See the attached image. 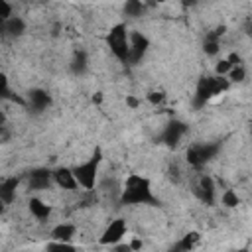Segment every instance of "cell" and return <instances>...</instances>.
<instances>
[{
    "label": "cell",
    "mask_w": 252,
    "mask_h": 252,
    "mask_svg": "<svg viewBox=\"0 0 252 252\" xmlns=\"http://www.w3.org/2000/svg\"><path fill=\"white\" fill-rule=\"evenodd\" d=\"M228 79L226 77H203L199 83H197V91H195V106H203L209 98L224 93L228 89Z\"/></svg>",
    "instance_id": "obj_3"
},
{
    "label": "cell",
    "mask_w": 252,
    "mask_h": 252,
    "mask_svg": "<svg viewBox=\"0 0 252 252\" xmlns=\"http://www.w3.org/2000/svg\"><path fill=\"white\" fill-rule=\"evenodd\" d=\"M24 30H26V24L18 16H12L4 22V33H8V35H20Z\"/></svg>",
    "instance_id": "obj_16"
},
{
    "label": "cell",
    "mask_w": 252,
    "mask_h": 252,
    "mask_svg": "<svg viewBox=\"0 0 252 252\" xmlns=\"http://www.w3.org/2000/svg\"><path fill=\"white\" fill-rule=\"evenodd\" d=\"M73 236H75V226L69 222H61V224L53 226V230H51L53 242H71Z\"/></svg>",
    "instance_id": "obj_13"
},
{
    "label": "cell",
    "mask_w": 252,
    "mask_h": 252,
    "mask_svg": "<svg viewBox=\"0 0 252 252\" xmlns=\"http://www.w3.org/2000/svg\"><path fill=\"white\" fill-rule=\"evenodd\" d=\"M220 201H222V205H224V207H236V205L240 203V199H238L236 191H232V189H226V191L222 193Z\"/></svg>",
    "instance_id": "obj_19"
},
{
    "label": "cell",
    "mask_w": 252,
    "mask_h": 252,
    "mask_svg": "<svg viewBox=\"0 0 252 252\" xmlns=\"http://www.w3.org/2000/svg\"><path fill=\"white\" fill-rule=\"evenodd\" d=\"M120 203L122 205H154L156 197L152 193L150 179L140 173H130L124 179V185L120 191Z\"/></svg>",
    "instance_id": "obj_1"
},
{
    "label": "cell",
    "mask_w": 252,
    "mask_h": 252,
    "mask_svg": "<svg viewBox=\"0 0 252 252\" xmlns=\"http://www.w3.org/2000/svg\"><path fill=\"white\" fill-rule=\"evenodd\" d=\"M128 232V226H126V220L124 219H114L108 222V226L102 230L98 242L104 244V246H116L122 242V238L126 236Z\"/></svg>",
    "instance_id": "obj_5"
},
{
    "label": "cell",
    "mask_w": 252,
    "mask_h": 252,
    "mask_svg": "<svg viewBox=\"0 0 252 252\" xmlns=\"http://www.w3.org/2000/svg\"><path fill=\"white\" fill-rule=\"evenodd\" d=\"M18 185H20V179L18 177H8V179L0 181V201L6 203V205H10L14 201V197H16Z\"/></svg>",
    "instance_id": "obj_12"
},
{
    "label": "cell",
    "mask_w": 252,
    "mask_h": 252,
    "mask_svg": "<svg viewBox=\"0 0 252 252\" xmlns=\"http://www.w3.org/2000/svg\"><path fill=\"white\" fill-rule=\"evenodd\" d=\"M51 181H53V175L49 169H35L30 173V189L43 191L51 185Z\"/></svg>",
    "instance_id": "obj_11"
},
{
    "label": "cell",
    "mask_w": 252,
    "mask_h": 252,
    "mask_svg": "<svg viewBox=\"0 0 252 252\" xmlns=\"http://www.w3.org/2000/svg\"><path fill=\"white\" fill-rule=\"evenodd\" d=\"M236 252H248V248H238Z\"/></svg>",
    "instance_id": "obj_29"
},
{
    "label": "cell",
    "mask_w": 252,
    "mask_h": 252,
    "mask_svg": "<svg viewBox=\"0 0 252 252\" xmlns=\"http://www.w3.org/2000/svg\"><path fill=\"white\" fill-rule=\"evenodd\" d=\"M100 161H102V152H100V148H94V154L87 161L71 167L73 177L77 181V187H83L87 191L94 189V183H96V177H98V169H100Z\"/></svg>",
    "instance_id": "obj_2"
},
{
    "label": "cell",
    "mask_w": 252,
    "mask_h": 252,
    "mask_svg": "<svg viewBox=\"0 0 252 252\" xmlns=\"http://www.w3.org/2000/svg\"><path fill=\"white\" fill-rule=\"evenodd\" d=\"M8 96H10V83L8 77L0 73V98H8Z\"/></svg>",
    "instance_id": "obj_23"
},
{
    "label": "cell",
    "mask_w": 252,
    "mask_h": 252,
    "mask_svg": "<svg viewBox=\"0 0 252 252\" xmlns=\"http://www.w3.org/2000/svg\"><path fill=\"white\" fill-rule=\"evenodd\" d=\"M244 77H246V71H244V67H242V65H236V67H232V69H230V73L226 75L228 83H230V81H236V83H240Z\"/></svg>",
    "instance_id": "obj_22"
},
{
    "label": "cell",
    "mask_w": 252,
    "mask_h": 252,
    "mask_svg": "<svg viewBox=\"0 0 252 252\" xmlns=\"http://www.w3.org/2000/svg\"><path fill=\"white\" fill-rule=\"evenodd\" d=\"M30 104H32V108H35V110H45L49 104H51V98H49V94L45 93V91H41V89H33L32 93H30Z\"/></svg>",
    "instance_id": "obj_14"
},
{
    "label": "cell",
    "mask_w": 252,
    "mask_h": 252,
    "mask_svg": "<svg viewBox=\"0 0 252 252\" xmlns=\"http://www.w3.org/2000/svg\"><path fill=\"white\" fill-rule=\"evenodd\" d=\"M128 43H130V33L126 24H116L108 30L106 33V45L110 47V51L114 53V57L118 61H128Z\"/></svg>",
    "instance_id": "obj_4"
},
{
    "label": "cell",
    "mask_w": 252,
    "mask_h": 252,
    "mask_svg": "<svg viewBox=\"0 0 252 252\" xmlns=\"http://www.w3.org/2000/svg\"><path fill=\"white\" fill-rule=\"evenodd\" d=\"M124 10H126L128 16H140L144 12V4L142 2H136V0H130V2H126Z\"/></svg>",
    "instance_id": "obj_21"
},
{
    "label": "cell",
    "mask_w": 252,
    "mask_h": 252,
    "mask_svg": "<svg viewBox=\"0 0 252 252\" xmlns=\"http://www.w3.org/2000/svg\"><path fill=\"white\" fill-rule=\"evenodd\" d=\"M8 136H10V132H8V128H6V116L0 112V142H6Z\"/></svg>",
    "instance_id": "obj_25"
},
{
    "label": "cell",
    "mask_w": 252,
    "mask_h": 252,
    "mask_svg": "<svg viewBox=\"0 0 252 252\" xmlns=\"http://www.w3.org/2000/svg\"><path fill=\"white\" fill-rule=\"evenodd\" d=\"M30 213H32L37 220H45V219L51 215V207H49L45 201L33 197V199H30Z\"/></svg>",
    "instance_id": "obj_15"
},
{
    "label": "cell",
    "mask_w": 252,
    "mask_h": 252,
    "mask_svg": "<svg viewBox=\"0 0 252 252\" xmlns=\"http://www.w3.org/2000/svg\"><path fill=\"white\" fill-rule=\"evenodd\" d=\"M8 18H12V4L6 0H0V20L6 22Z\"/></svg>",
    "instance_id": "obj_24"
},
{
    "label": "cell",
    "mask_w": 252,
    "mask_h": 252,
    "mask_svg": "<svg viewBox=\"0 0 252 252\" xmlns=\"http://www.w3.org/2000/svg\"><path fill=\"white\" fill-rule=\"evenodd\" d=\"M148 98H150V102L158 104V102H161V100H163V94H161V93H150V94H148Z\"/></svg>",
    "instance_id": "obj_26"
},
{
    "label": "cell",
    "mask_w": 252,
    "mask_h": 252,
    "mask_svg": "<svg viewBox=\"0 0 252 252\" xmlns=\"http://www.w3.org/2000/svg\"><path fill=\"white\" fill-rule=\"evenodd\" d=\"M0 33H4V20H0Z\"/></svg>",
    "instance_id": "obj_28"
},
{
    "label": "cell",
    "mask_w": 252,
    "mask_h": 252,
    "mask_svg": "<svg viewBox=\"0 0 252 252\" xmlns=\"http://www.w3.org/2000/svg\"><path fill=\"white\" fill-rule=\"evenodd\" d=\"M217 150H219V146H215V144H197V146H191L187 150V161L193 167H201L211 158H215Z\"/></svg>",
    "instance_id": "obj_6"
},
{
    "label": "cell",
    "mask_w": 252,
    "mask_h": 252,
    "mask_svg": "<svg viewBox=\"0 0 252 252\" xmlns=\"http://www.w3.org/2000/svg\"><path fill=\"white\" fill-rule=\"evenodd\" d=\"M185 132H187V126H185L183 122L173 120V122H169V124L165 126L161 140H163L167 146H175V144H177V142L183 138V134H185Z\"/></svg>",
    "instance_id": "obj_9"
},
{
    "label": "cell",
    "mask_w": 252,
    "mask_h": 252,
    "mask_svg": "<svg viewBox=\"0 0 252 252\" xmlns=\"http://www.w3.org/2000/svg\"><path fill=\"white\" fill-rule=\"evenodd\" d=\"M195 193H197V197H199L203 203L213 205L215 195H217V189H215L213 179H211L209 175H201V177L197 179V183H195Z\"/></svg>",
    "instance_id": "obj_8"
},
{
    "label": "cell",
    "mask_w": 252,
    "mask_h": 252,
    "mask_svg": "<svg viewBox=\"0 0 252 252\" xmlns=\"http://www.w3.org/2000/svg\"><path fill=\"white\" fill-rule=\"evenodd\" d=\"M71 67H73V71H75V73H83V71H85V67H87V55H85L83 51H77V53H75V57H73Z\"/></svg>",
    "instance_id": "obj_18"
},
{
    "label": "cell",
    "mask_w": 252,
    "mask_h": 252,
    "mask_svg": "<svg viewBox=\"0 0 252 252\" xmlns=\"http://www.w3.org/2000/svg\"><path fill=\"white\" fill-rule=\"evenodd\" d=\"M148 49V37L142 35L140 32H134L130 33V43H128V61L130 63H138L144 53Z\"/></svg>",
    "instance_id": "obj_7"
},
{
    "label": "cell",
    "mask_w": 252,
    "mask_h": 252,
    "mask_svg": "<svg viewBox=\"0 0 252 252\" xmlns=\"http://www.w3.org/2000/svg\"><path fill=\"white\" fill-rule=\"evenodd\" d=\"M47 252H77L71 242H51L47 246Z\"/></svg>",
    "instance_id": "obj_20"
},
{
    "label": "cell",
    "mask_w": 252,
    "mask_h": 252,
    "mask_svg": "<svg viewBox=\"0 0 252 252\" xmlns=\"http://www.w3.org/2000/svg\"><path fill=\"white\" fill-rule=\"evenodd\" d=\"M197 240H199V234H197V232H189V234H185V236L177 242V252H189V250L195 246Z\"/></svg>",
    "instance_id": "obj_17"
},
{
    "label": "cell",
    "mask_w": 252,
    "mask_h": 252,
    "mask_svg": "<svg viewBox=\"0 0 252 252\" xmlns=\"http://www.w3.org/2000/svg\"><path fill=\"white\" fill-rule=\"evenodd\" d=\"M128 246H130V250H132V252H136V250H140V248H142V240H140V238H134V240H130V242H128Z\"/></svg>",
    "instance_id": "obj_27"
},
{
    "label": "cell",
    "mask_w": 252,
    "mask_h": 252,
    "mask_svg": "<svg viewBox=\"0 0 252 252\" xmlns=\"http://www.w3.org/2000/svg\"><path fill=\"white\" fill-rule=\"evenodd\" d=\"M51 175H53V183H55L57 187L67 189V191L77 189V181H75V177H73L71 167H59V169L51 171Z\"/></svg>",
    "instance_id": "obj_10"
}]
</instances>
